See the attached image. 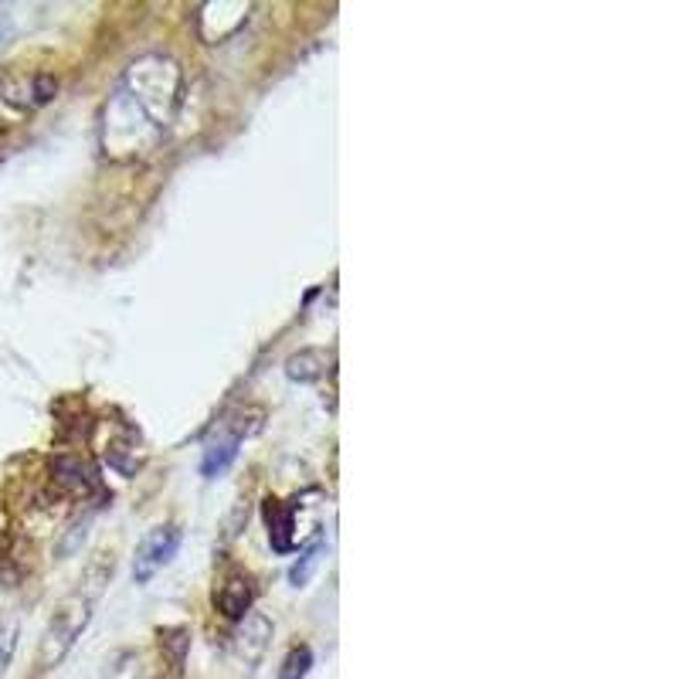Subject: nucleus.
<instances>
[{
	"label": "nucleus",
	"mask_w": 679,
	"mask_h": 679,
	"mask_svg": "<svg viewBox=\"0 0 679 679\" xmlns=\"http://www.w3.org/2000/svg\"><path fill=\"white\" fill-rule=\"evenodd\" d=\"M316 564H320V547H313V550H306V557H303V564H296L289 571V581L296 584V588H303V584L309 581V574L316 571Z\"/></svg>",
	"instance_id": "13"
},
{
	"label": "nucleus",
	"mask_w": 679,
	"mask_h": 679,
	"mask_svg": "<svg viewBox=\"0 0 679 679\" xmlns=\"http://www.w3.org/2000/svg\"><path fill=\"white\" fill-rule=\"evenodd\" d=\"M252 601H255V588L248 578H228L218 591V608L221 615L228 618H245L252 612Z\"/></svg>",
	"instance_id": "7"
},
{
	"label": "nucleus",
	"mask_w": 679,
	"mask_h": 679,
	"mask_svg": "<svg viewBox=\"0 0 679 679\" xmlns=\"http://www.w3.org/2000/svg\"><path fill=\"white\" fill-rule=\"evenodd\" d=\"M309 666H313V652H309L306 646H296L286 656V663H282L279 679H306Z\"/></svg>",
	"instance_id": "12"
},
{
	"label": "nucleus",
	"mask_w": 679,
	"mask_h": 679,
	"mask_svg": "<svg viewBox=\"0 0 679 679\" xmlns=\"http://www.w3.org/2000/svg\"><path fill=\"white\" fill-rule=\"evenodd\" d=\"M99 140H102V153H106L109 160H136V157H146V153L163 140V130L143 113L140 102L119 85L113 99L106 102V109H102Z\"/></svg>",
	"instance_id": "2"
},
{
	"label": "nucleus",
	"mask_w": 679,
	"mask_h": 679,
	"mask_svg": "<svg viewBox=\"0 0 679 679\" xmlns=\"http://www.w3.org/2000/svg\"><path fill=\"white\" fill-rule=\"evenodd\" d=\"M265 523H269V540L279 554L292 550V527H296V510L292 506H282L279 500L265 503Z\"/></svg>",
	"instance_id": "9"
},
{
	"label": "nucleus",
	"mask_w": 679,
	"mask_h": 679,
	"mask_svg": "<svg viewBox=\"0 0 679 679\" xmlns=\"http://www.w3.org/2000/svg\"><path fill=\"white\" fill-rule=\"evenodd\" d=\"M14 649H17V622H7L4 629H0V673L11 663Z\"/></svg>",
	"instance_id": "14"
},
{
	"label": "nucleus",
	"mask_w": 679,
	"mask_h": 679,
	"mask_svg": "<svg viewBox=\"0 0 679 679\" xmlns=\"http://www.w3.org/2000/svg\"><path fill=\"white\" fill-rule=\"evenodd\" d=\"M272 639V622L265 615H245V625L235 632V652L245 666H255L265 656Z\"/></svg>",
	"instance_id": "5"
},
{
	"label": "nucleus",
	"mask_w": 679,
	"mask_h": 679,
	"mask_svg": "<svg viewBox=\"0 0 679 679\" xmlns=\"http://www.w3.org/2000/svg\"><path fill=\"white\" fill-rule=\"evenodd\" d=\"M113 578V557L99 554V561L85 571V581H79V588L68 595L62 605L51 615L45 635H41V649H38V666L51 669L72 652V646L79 642V635L85 632V625L92 622V608H96L99 591L106 588Z\"/></svg>",
	"instance_id": "1"
},
{
	"label": "nucleus",
	"mask_w": 679,
	"mask_h": 679,
	"mask_svg": "<svg viewBox=\"0 0 679 679\" xmlns=\"http://www.w3.org/2000/svg\"><path fill=\"white\" fill-rule=\"evenodd\" d=\"M180 65L167 55H143L126 68L123 75V89L140 102V109L153 123L167 133V126L174 123L177 109H180Z\"/></svg>",
	"instance_id": "3"
},
{
	"label": "nucleus",
	"mask_w": 679,
	"mask_h": 679,
	"mask_svg": "<svg viewBox=\"0 0 679 679\" xmlns=\"http://www.w3.org/2000/svg\"><path fill=\"white\" fill-rule=\"evenodd\" d=\"M326 364H330V354L326 350H299L286 360V374L289 381L309 384V381H320L326 374Z\"/></svg>",
	"instance_id": "10"
},
{
	"label": "nucleus",
	"mask_w": 679,
	"mask_h": 679,
	"mask_svg": "<svg viewBox=\"0 0 679 679\" xmlns=\"http://www.w3.org/2000/svg\"><path fill=\"white\" fill-rule=\"evenodd\" d=\"M55 92H58V82L51 79V75H31V79H24L21 85H7V99L24 109L45 106Z\"/></svg>",
	"instance_id": "8"
},
{
	"label": "nucleus",
	"mask_w": 679,
	"mask_h": 679,
	"mask_svg": "<svg viewBox=\"0 0 679 679\" xmlns=\"http://www.w3.org/2000/svg\"><path fill=\"white\" fill-rule=\"evenodd\" d=\"M140 676H143V663L130 649L113 652V656L106 659V669H102V679H140Z\"/></svg>",
	"instance_id": "11"
},
{
	"label": "nucleus",
	"mask_w": 679,
	"mask_h": 679,
	"mask_svg": "<svg viewBox=\"0 0 679 679\" xmlns=\"http://www.w3.org/2000/svg\"><path fill=\"white\" fill-rule=\"evenodd\" d=\"M11 34H14V21H11V14H7V11H0V51L7 48V41H11Z\"/></svg>",
	"instance_id": "15"
},
{
	"label": "nucleus",
	"mask_w": 679,
	"mask_h": 679,
	"mask_svg": "<svg viewBox=\"0 0 679 679\" xmlns=\"http://www.w3.org/2000/svg\"><path fill=\"white\" fill-rule=\"evenodd\" d=\"M180 527H157L150 530V534L143 537L140 550H136V561H133V581L136 584H146L153 578V574L160 571V567H167L170 561L177 557L180 550Z\"/></svg>",
	"instance_id": "4"
},
{
	"label": "nucleus",
	"mask_w": 679,
	"mask_h": 679,
	"mask_svg": "<svg viewBox=\"0 0 679 679\" xmlns=\"http://www.w3.org/2000/svg\"><path fill=\"white\" fill-rule=\"evenodd\" d=\"M248 435L245 425H235V432H231L228 438H214V442H208V449H204V462H201V472L208 479H218L221 472H225L231 462H235L238 455V445H242V438Z\"/></svg>",
	"instance_id": "6"
}]
</instances>
